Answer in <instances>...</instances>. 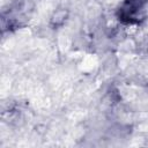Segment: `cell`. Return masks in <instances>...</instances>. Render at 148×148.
Returning <instances> with one entry per match:
<instances>
[{
	"label": "cell",
	"mask_w": 148,
	"mask_h": 148,
	"mask_svg": "<svg viewBox=\"0 0 148 148\" xmlns=\"http://www.w3.org/2000/svg\"><path fill=\"white\" fill-rule=\"evenodd\" d=\"M148 0H124L119 8V20L126 23H136L143 17Z\"/></svg>",
	"instance_id": "6da1fadb"
}]
</instances>
